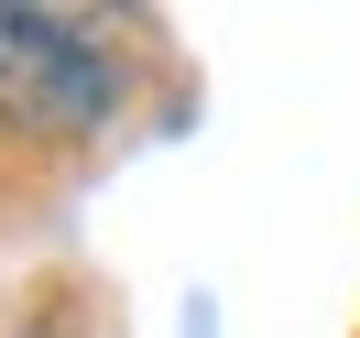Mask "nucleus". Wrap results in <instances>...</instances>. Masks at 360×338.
<instances>
[{
  "label": "nucleus",
  "instance_id": "1",
  "mask_svg": "<svg viewBox=\"0 0 360 338\" xmlns=\"http://www.w3.org/2000/svg\"><path fill=\"white\" fill-rule=\"evenodd\" d=\"M131 66H120L110 22L98 11H33V0H0V120L44 142H88L120 110Z\"/></svg>",
  "mask_w": 360,
  "mask_h": 338
}]
</instances>
